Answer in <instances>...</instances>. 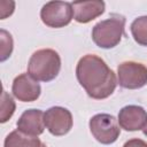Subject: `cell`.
Wrapping results in <instances>:
<instances>
[{"mask_svg": "<svg viewBox=\"0 0 147 147\" xmlns=\"http://www.w3.org/2000/svg\"><path fill=\"white\" fill-rule=\"evenodd\" d=\"M76 76L88 96L96 100L110 96L117 85L114 71L94 54H87L78 61Z\"/></svg>", "mask_w": 147, "mask_h": 147, "instance_id": "1", "label": "cell"}, {"mask_svg": "<svg viewBox=\"0 0 147 147\" xmlns=\"http://www.w3.org/2000/svg\"><path fill=\"white\" fill-rule=\"evenodd\" d=\"M61 59L57 52L51 48L36 51L28 63V74L37 82H51L60 72Z\"/></svg>", "mask_w": 147, "mask_h": 147, "instance_id": "2", "label": "cell"}, {"mask_svg": "<svg viewBox=\"0 0 147 147\" xmlns=\"http://www.w3.org/2000/svg\"><path fill=\"white\" fill-rule=\"evenodd\" d=\"M124 16L113 14L109 18L94 25L92 30V39L94 44L101 48H113L119 44L124 34Z\"/></svg>", "mask_w": 147, "mask_h": 147, "instance_id": "3", "label": "cell"}, {"mask_svg": "<svg viewBox=\"0 0 147 147\" xmlns=\"http://www.w3.org/2000/svg\"><path fill=\"white\" fill-rule=\"evenodd\" d=\"M90 131L92 136L103 145H110L117 140L121 133L116 118L109 114H98L90 119Z\"/></svg>", "mask_w": 147, "mask_h": 147, "instance_id": "4", "label": "cell"}, {"mask_svg": "<svg viewBox=\"0 0 147 147\" xmlns=\"http://www.w3.org/2000/svg\"><path fill=\"white\" fill-rule=\"evenodd\" d=\"M40 17L44 24L49 28H62L68 25L74 17V9L70 2L51 1L42 6Z\"/></svg>", "mask_w": 147, "mask_h": 147, "instance_id": "5", "label": "cell"}, {"mask_svg": "<svg viewBox=\"0 0 147 147\" xmlns=\"http://www.w3.org/2000/svg\"><path fill=\"white\" fill-rule=\"evenodd\" d=\"M118 84L129 90H137L147 84V67L134 61H126L117 68Z\"/></svg>", "mask_w": 147, "mask_h": 147, "instance_id": "6", "label": "cell"}, {"mask_svg": "<svg viewBox=\"0 0 147 147\" xmlns=\"http://www.w3.org/2000/svg\"><path fill=\"white\" fill-rule=\"evenodd\" d=\"M44 122L53 136H64L72 127V115L63 107H52L44 114Z\"/></svg>", "mask_w": 147, "mask_h": 147, "instance_id": "7", "label": "cell"}, {"mask_svg": "<svg viewBox=\"0 0 147 147\" xmlns=\"http://www.w3.org/2000/svg\"><path fill=\"white\" fill-rule=\"evenodd\" d=\"M11 91L15 98L20 101L32 102L39 98L41 88L38 82L29 74H21L14 79Z\"/></svg>", "mask_w": 147, "mask_h": 147, "instance_id": "8", "label": "cell"}, {"mask_svg": "<svg viewBox=\"0 0 147 147\" xmlns=\"http://www.w3.org/2000/svg\"><path fill=\"white\" fill-rule=\"evenodd\" d=\"M118 124L125 131H138L147 124V113L140 106H126L119 110Z\"/></svg>", "mask_w": 147, "mask_h": 147, "instance_id": "9", "label": "cell"}, {"mask_svg": "<svg viewBox=\"0 0 147 147\" xmlns=\"http://www.w3.org/2000/svg\"><path fill=\"white\" fill-rule=\"evenodd\" d=\"M44 113L39 109L25 110L17 121V130L31 137H38L44 132Z\"/></svg>", "mask_w": 147, "mask_h": 147, "instance_id": "10", "label": "cell"}, {"mask_svg": "<svg viewBox=\"0 0 147 147\" xmlns=\"http://www.w3.org/2000/svg\"><path fill=\"white\" fill-rule=\"evenodd\" d=\"M74 9V18L78 23H88L105 11L103 1H75L71 3Z\"/></svg>", "mask_w": 147, "mask_h": 147, "instance_id": "11", "label": "cell"}, {"mask_svg": "<svg viewBox=\"0 0 147 147\" xmlns=\"http://www.w3.org/2000/svg\"><path fill=\"white\" fill-rule=\"evenodd\" d=\"M3 147H46V145L37 137L26 136L21 131L15 130L6 137Z\"/></svg>", "mask_w": 147, "mask_h": 147, "instance_id": "12", "label": "cell"}, {"mask_svg": "<svg viewBox=\"0 0 147 147\" xmlns=\"http://www.w3.org/2000/svg\"><path fill=\"white\" fill-rule=\"evenodd\" d=\"M131 33L136 42L147 46V16H140L132 22Z\"/></svg>", "mask_w": 147, "mask_h": 147, "instance_id": "13", "label": "cell"}, {"mask_svg": "<svg viewBox=\"0 0 147 147\" xmlns=\"http://www.w3.org/2000/svg\"><path fill=\"white\" fill-rule=\"evenodd\" d=\"M15 111V101L13 98L5 91L2 90L1 94V113H0V122L6 123L14 114Z\"/></svg>", "mask_w": 147, "mask_h": 147, "instance_id": "14", "label": "cell"}, {"mask_svg": "<svg viewBox=\"0 0 147 147\" xmlns=\"http://www.w3.org/2000/svg\"><path fill=\"white\" fill-rule=\"evenodd\" d=\"M0 40H1L0 60L3 62L10 56V54L13 52V38H11L10 33H8L6 30H1L0 31Z\"/></svg>", "mask_w": 147, "mask_h": 147, "instance_id": "15", "label": "cell"}, {"mask_svg": "<svg viewBox=\"0 0 147 147\" xmlns=\"http://www.w3.org/2000/svg\"><path fill=\"white\" fill-rule=\"evenodd\" d=\"M15 2L14 1H0V17L5 20L7 16H10L14 11Z\"/></svg>", "mask_w": 147, "mask_h": 147, "instance_id": "16", "label": "cell"}, {"mask_svg": "<svg viewBox=\"0 0 147 147\" xmlns=\"http://www.w3.org/2000/svg\"><path fill=\"white\" fill-rule=\"evenodd\" d=\"M123 147H147V142H145L141 139H131L126 141Z\"/></svg>", "mask_w": 147, "mask_h": 147, "instance_id": "17", "label": "cell"}, {"mask_svg": "<svg viewBox=\"0 0 147 147\" xmlns=\"http://www.w3.org/2000/svg\"><path fill=\"white\" fill-rule=\"evenodd\" d=\"M142 131H144V134H145V136H147V124L145 125V127L142 129Z\"/></svg>", "mask_w": 147, "mask_h": 147, "instance_id": "18", "label": "cell"}]
</instances>
